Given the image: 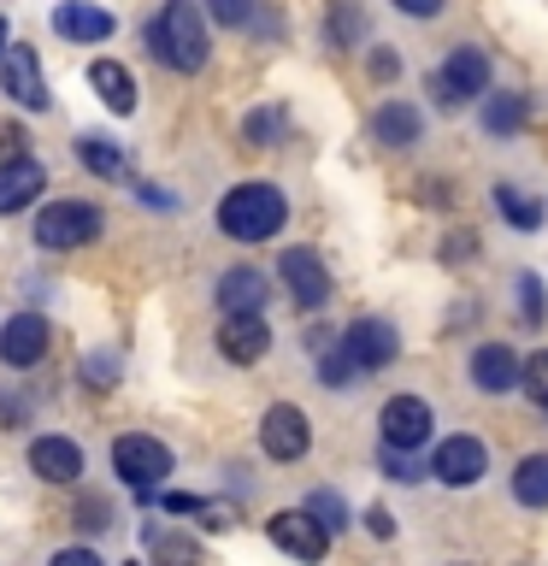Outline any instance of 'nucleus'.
<instances>
[{
  "mask_svg": "<svg viewBox=\"0 0 548 566\" xmlns=\"http://www.w3.org/2000/svg\"><path fill=\"white\" fill-rule=\"evenodd\" d=\"M396 71H401V60H396L389 48H378V53H371V77H378V83H389Z\"/></svg>",
  "mask_w": 548,
  "mask_h": 566,
  "instance_id": "nucleus-41",
  "label": "nucleus"
},
{
  "mask_svg": "<svg viewBox=\"0 0 548 566\" xmlns=\"http://www.w3.org/2000/svg\"><path fill=\"white\" fill-rule=\"evenodd\" d=\"M113 472H118L136 495H154V490L171 478V449H166L159 437L130 431V437H118V442H113Z\"/></svg>",
  "mask_w": 548,
  "mask_h": 566,
  "instance_id": "nucleus-4",
  "label": "nucleus"
},
{
  "mask_svg": "<svg viewBox=\"0 0 548 566\" xmlns=\"http://www.w3.org/2000/svg\"><path fill=\"white\" fill-rule=\"evenodd\" d=\"M148 543H154V566H201V548L177 537V531H148Z\"/></svg>",
  "mask_w": 548,
  "mask_h": 566,
  "instance_id": "nucleus-28",
  "label": "nucleus"
},
{
  "mask_svg": "<svg viewBox=\"0 0 548 566\" xmlns=\"http://www.w3.org/2000/svg\"><path fill=\"white\" fill-rule=\"evenodd\" d=\"M77 159L95 177H124V154H118V142H106V136H83L77 142Z\"/></svg>",
  "mask_w": 548,
  "mask_h": 566,
  "instance_id": "nucleus-26",
  "label": "nucleus"
},
{
  "mask_svg": "<svg viewBox=\"0 0 548 566\" xmlns=\"http://www.w3.org/2000/svg\"><path fill=\"white\" fill-rule=\"evenodd\" d=\"M396 12H407V18H436L442 0H396Z\"/></svg>",
  "mask_w": 548,
  "mask_h": 566,
  "instance_id": "nucleus-42",
  "label": "nucleus"
},
{
  "mask_svg": "<svg viewBox=\"0 0 548 566\" xmlns=\"http://www.w3.org/2000/svg\"><path fill=\"white\" fill-rule=\"evenodd\" d=\"M513 502L530 507V513H542V507H548V449L525 454L519 467H513Z\"/></svg>",
  "mask_w": 548,
  "mask_h": 566,
  "instance_id": "nucleus-24",
  "label": "nucleus"
},
{
  "mask_svg": "<svg viewBox=\"0 0 548 566\" xmlns=\"http://www.w3.org/2000/svg\"><path fill=\"white\" fill-rule=\"evenodd\" d=\"M130 566H141V560H130Z\"/></svg>",
  "mask_w": 548,
  "mask_h": 566,
  "instance_id": "nucleus-44",
  "label": "nucleus"
},
{
  "mask_svg": "<svg viewBox=\"0 0 548 566\" xmlns=\"http://www.w3.org/2000/svg\"><path fill=\"white\" fill-rule=\"evenodd\" d=\"M53 30L65 35V42H106V35H113V12L106 7H95V0H60V7H53Z\"/></svg>",
  "mask_w": 548,
  "mask_h": 566,
  "instance_id": "nucleus-18",
  "label": "nucleus"
},
{
  "mask_svg": "<svg viewBox=\"0 0 548 566\" xmlns=\"http://www.w3.org/2000/svg\"><path fill=\"white\" fill-rule=\"evenodd\" d=\"M449 237H454V242H442V260H449V265H460V260H472V254H477L472 230H449Z\"/></svg>",
  "mask_w": 548,
  "mask_h": 566,
  "instance_id": "nucleus-36",
  "label": "nucleus"
},
{
  "mask_svg": "<svg viewBox=\"0 0 548 566\" xmlns=\"http://www.w3.org/2000/svg\"><path fill=\"white\" fill-rule=\"evenodd\" d=\"M265 301H272V283H265V272H254V265H230V272L219 277V307H224V318L265 313Z\"/></svg>",
  "mask_w": 548,
  "mask_h": 566,
  "instance_id": "nucleus-19",
  "label": "nucleus"
},
{
  "mask_svg": "<svg viewBox=\"0 0 548 566\" xmlns=\"http://www.w3.org/2000/svg\"><path fill=\"white\" fill-rule=\"evenodd\" d=\"M318 384H325V389H348V384H360V371H354V360L342 354V343H330L325 354H318Z\"/></svg>",
  "mask_w": 548,
  "mask_h": 566,
  "instance_id": "nucleus-30",
  "label": "nucleus"
},
{
  "mask_svg": "<svg viewBox=\"0 0 548 566\" xmlns=\"http://www.w3.org/2000/svg\"><path fill=\"white\" fill-rule=\"evenodd\" d=\"M24 130H18V124H0V166H7V159H24Z\"/></svg>",
  "mask_w": 548,
  "mask_h": 566,
  "instance_id": "nucleus-37",
  "label": "nucleus"
},
{
  "mask_svg": "<svg viewBox=\"0 0 548 566\" xmlns=\"http://www.w3.org/2000/svg\"><path fill=\"white\" fill-rule=\"evenodd\" d=\"M371 136H378L383 148L407 154V148H419V142H424V113L413 101H383L378 113H371Z\"/></svg>",
  "mask_w": 548,
  "mask_h": 566,
  "instance_id": "nucleus-16",
  "label": "nucleus"
},
{
  "mask_svg": "<svg viewBox=\"0 0 548 566\" xmlns=\"http://www.w3.org/2000/svg\"><path fill=\"white\" fill-rule=\"evenodd\" d=\"M0 95H12L18 106L42 113L48 106V83H42V65H35V48H7L0 53Z\"/></svg>",
  "mask_w": 548,
  "mask_h": 566,
  "instance_id": "nucleus-14",
  "label": "nucleus"
},
{
  "mask_svg": "<svg viewBox=\"0 0 548 566\" xmlns=\"http://www.w3.org/2000/svg\"><path fill=\"white\" fill-rule=\"evenodd\" d=\"M301 507H307L313 520L330 531V537H336V531H348V520H354V513H348V502H342L336 490H307V502H301Z\"/></svg>",
  "mask_w": 548,
  "mask_h": 566,
  "instance_id": "nucleus-27",
  "label": "nucleus"
},
{
  "mask_svg": "<svg viewBox=\"0 0 548 566\" xmlns=\"http://www.w3.org/2000/svg\"><path fill=\"white\" fill-rule=\"evenodd\" d=\"M513 295H519V318H525V325H542V318H548V283L537 272L513 277Z\"/></svg>",
  "mask_w": 548,
  "mask_h": 566,
  "instance_id": "nucleus-29",
  "label": "nucleus"
},
{
  "mask_svg": "<svg viewBox=\"0 0 548 566\" xmlns=\"http://www.w3.org/2000/svg\"><path fill=\"white\" fill-rule=\"evenodd\" d=\"M148 48H154V60L171 65V71H201L207 48H212L201 7H194V0H166L148 24Z\"/></svg>",
  "mask_w": 548,
  "mask_h": 566,
  "instance_id": "nucleus-1",
  "label": "nucleus"
},
{
  "mask_svg": "<svg viewBox=\"0 0 548 566\" xmlns=\"http://www.w3.org/2000/svg\"><path fill=\"white\" fill-rule=\"evenodd\" d=\"M30 472L48 484H77L83 478V449L71 437H35L30 442Z\"/></svg>",
  "mask_w": 548,
  "mask_h": 566,
  "instance_id": "nucleus-17",
  "label": "nucleus"
},
{
  "mask_svg": "<svg viewBox=\"0 0 548 566\" xmlns=\"http://www.w3.org/2000/svg\"><path fill=\"white\" fill-rule=\"evenodd\" d=\"M277 277H283V290H289V301L301 313H318L330 301V272H325V260L313 254V248H283V260H277Z\"/></svg>",
  "mask_w": 548,
  "mask_h": 566,
  "instance_id": "nucleus-10",
  "label": "nucleus"
},
{
  "mask_svg": "<svg viewBox=\"0 0 548 566\" xmlns=\"http://www.w3.org/2000/svg\"><path fill=\"white\" fill-rule=\"evenodd\" d=\"M519 389H525V396H530V401H537L542 413H548V348H537V354L525 360V378H519Z\"/></svg>",
  "mask_w": 548,
  "mask_h": 566,
  "instance_id": "nucleus-32",
  "label": "nucleus"
},
{
  "mask_svg": "<svg viewBox=\"0 0 548 566\" xmlns=\"http://www.w3.org/2000/svg\"><path fill=\"white\" fill-rule=\"evenodd\" d=\"M378 467H383V478H396V484H419V478H424V467L407 449H383Z\"/></svg>",
  "mask_w": 548,
  "mask_h": 566,
  "instance_id": "nucleus-34",
  "label": "nucleus"
},
{
  "mask_svg": "<svg viewBox=\"0 0 548 566\" xmlns=\"http://www.w3.org/2000/svg\"><path fill=\"white\" fill-rule=\"evenodd\" d=\"M378 431H383V449H407V454H419L424 442H431V431H436V413H431V401H424V396L401 389V396H389V401H383Z\"/></svg>",
  "mask_w": 548,
  "mask_h": 566,
  "instance_id": "nucleus-6",
  "label": "nucleus"
},
{
  "mask_svg": "<svg viewBox=\"0 0 548 566\" xmlns=\"http://www.w3.org/2000/svg\"><path fill=\"white\" fill-rule=\"evenodd\" d=\"M325 35H330V48H354V42H360V35H366V12L354 7V0H330Z\"/></svg>",
  "mask_w": 548,
  "mask_h": 566,
  "instance_id": "nucleus-25",
  "label": "nucleus"
},
{
  "mask_svg": "<svg viewBox=\"0 0 548 566\" xmlns=\"http://www.w3.org/2000/svg\"><path fill=\"white\" fill-rule=\"evenodd\" d=\"M48 318L42 313H12L7 325H0V360L18 366V371H30L35 360H48Z\"/></svg>",
  "mask_w": 548,
  "mask_h": 566,
  "instance_id": "nucleus-15",
  "label": "nucleus"
},
{
  "mask_svg": "<svg viewBox=\"0 0 548 566\" xmlns=\"http://www.w3.org/2000/svg\"><path fill=\"white\" fill-rule=\"evenodd\" d=\"M283 219H289V201L277 184H236L219 201V230L230 242H272Z\"/></svg>",
  "mask_w": 548,
  "mask_h": 566,
  "instance_id": "nucleus-2",
  "label": "nucleus"
},
{
  "mask_svg": "<svg viewBox=\"0 0 548 566\" xmlns=\"http://www.w3.org/2000/svg\"><path fill=\"white\" fill-rule=\"evenodd\" d=\"M525 118H530V101H525V95H513V88H502V95H489V101H484V113H477V124H484V136H495V142L519 136V130H525Z\"/></svg>",
  "mask_w": 548,
  "mask_h": 566,
  "instance_id": "nucleus-22",
  "label": "nucleus"
},
{
  "mask_svg": "<svg viewBox=\"0 0 548 566\" xmlns=\"http://www.w3.org/2000/svg\"><path fill=\"white\" fill-rule=\"evenodd\" d=\"M265 537H272L289 560H301V566H318V560L330 555V531L318 525L307 507H283V513H272V520H265Z\"/></svg>",
  "mask_w": 548,
  "mask_h": 566,
  "instance_id": "nucleus-8",
  "label": "nucleus"
},
{
  "mask_svg": "<svg viewBox=\"0 0 548 566\" xmlns=\"http://www.w3.org/2000/svg\"><path fill=\"white\" fill-rule=\"evenodd\" d=\"M260 449L265 460H277V467H289V460H301L313 449V424L301 407L289 401H277V407H265V419H260Z\"/></svg>",
  "mask_w": 548,
  "mask_h": 566,
  "instance_id": "nucleus-11",
  "label": "nucleus"
},
{
  "mask_svg": "<svg viewBox=\"0 0 548 566\" xmlns=\"http://www.w3.org/2000/svg\"><path fill=\"white\" fill-rule=\"evenodd\" d=\"M242 136L254 142V148H272V142L283 136V113L277 106H254V113L242 118Z\"/></svg>",
  "mask_w": 548,
  "mask_h": 566,
  "instance_id": "nucleus-31",
  "label": "nucleus"
},
{
  "mask_svg": "<svg viewBox=\"0 0 548 566\" xmlns=\"http://www.w3.org/2000/svg\"><path fill=\"white\" fill-rule=\"evenodd\" d=\"M88 88L106 101V113H118V118L136 113V77L118 60H95V65H88Z\"/></svg>",
  "mask_w": 548,
  "mask_h": 566,
  "instance_id": "nucleus-21",
  "label": "nucleus"
},
{
  "mask_svg": "<svg viewBox=\"0 0 548 566\" xmlns=\"http://www.w3.org/2000/svg\"><path fill=\"white\" fill-rule=\"evenodd\" d=\"M12 48V35H7V18H0V53H7Z\"/></svg>",
  "mask_w": 548,
  "mask_h": 566,
  "instance_id": "nucleus-43",
  "label": "nucleus"
},
{
  "mask_svg": "<svg viewBox=\"0 0 548 566\" xmlns=\"http://www.w3.org/2000/svg\"><path fill=\"white\" fill-rule=\"evenodd\" d=\"M342 343V354L354 360V371L360 378H371V371H389L401 360V331L389 325V318H354V325L336 336Z\"/></svg>",
  "mask_w": 548,
  "mask_h": 566,
  "instance_id": "nucleus-5",
  "label": "nucleus"
},
{
  "mask_svg": "<svg viewBox=\"0 0 548 566\" xmlns=\"http://www.w3.org/2000/svg\"><path fill=\"white\" fill-rule=\"evenodd\" d=\"M489 201H495V212H502L513 230H542V219H548V201L525 195L519 184H495V189H489Z\"/></svg>",
  "mask_w": 548,
  "mask_h": 566,
  "instance_id": "nucleus-23",
  "label": "nucleus"
},
{
  "mask_svg": "<svg viewBox=\"0 0 548 566\" xmlns=\"http://www.w3.org/2000/svg\"><path fill=\"white\" fill-rule=\"evenodd\" d=\"M366 531H371L378 543H389V537H396V520H389V507H366Z\"/></svg>",
  "mask_w": 548,
  "mask_h": 566,
  "instance_id": "nucleus-39",
  "label": "nucleus"
},
{
  "mask_svg": "<svg viewBox=\"0 0 548 566\" xmlns=\"http://www.w3.org/2000/svg\"><path fill=\"white\" fill-rule=\"evenodd\" d=\"M219 354L230 366H260L265 354H272V325H265V313H236L219 325Z\"/></svg>",
  "mask_w": 548,
  "mask_h": 566,
  "instance_id": "nucleus-13",
  "label": "nucleus"
},
{
  "mask_svg": "<svg viewBox=\"0 0 548 566\" xmlns=\"http://www.w3.org/2000/svg\"><path fill=\"white\" fill-rule=\"evenodd\" d=\"M48 566H106V560L95 555V548H60V555H53Z\"/></svg>",
  "mask_w": 548,
  "mask_h": 566,
  "instance_id": "nucleus-40",
  "label": "nucleus"
},
{
  "mask_svg": "<svg viewBox=\"0 0 548 566\" xmlns=\"http://www.w3.org/2000/svg\"><path fill=\"white\" fill-rule=\"evenodd\" d=\"M466 378L477 396H513L525 378V360L513 354V343H477L472 360H466Z\"/></svg>",
  "mask_w": 548,
  "mask_h": 566,
  "instance_id": "nucleus-12",
  "label": "nucleus"
},
{
  "mask_svg": "<svg viewBox=\"0 0 548 566\" xmlns=\"http://www.w3.org/2000/svg\"><path fill=\"white\" fill-rule=\"evenodd\" d=\"M254 7H260V0H207L212 24H224V30H242V24H254Z\"/></svg>",
  "mask_w": 548,
  "mask_h": 566,
  "instance_id": "nucleus-33",
  "label": "nucleus"
},
{
  "mask_svg": "<svg viewBox=\"0 0 548 566\" xmlns=\"http://www.w3.org/2000/svg\"><path fill=\"white\" fill-rule=\"evenodd\" d=\"M77 525L83 531H106V525H113V507H106V502H83L77 507Z\"/></svg>",
  "mask_w": 548,
  "mask_h": 566,
  "instance_id": "nucleus-38",
  "label": "nucleus"
},
{
  "mask_svg": "<svg viewBox=\"0 0 548 566\" xmlns=\"http://www.w3.org/2000/svg\"><path fill=\"white\" fill-rule=\"evenodd\" d=\"M489 95V53L484 48H449V60L431 71V101L442 113H460V106Z\"/></svg>",
  "mask_w": 548,
  "mask_h": 566,
  "instance_id": "nucleus-3",
  "label": "nucleus"
},
{
  "mask_svg": "<svg viewBox=\"0 0 548 566\" xmlns=\"http://www.w3.org/2000/svg\"><path fill=\"white\" fill-rule=\"evenodd\" d=\"M101 237V212L88 201H48L35 212V242L42 248H83Z\"/></svg>",
  "mask_w": 548,
  "mask_h": 566,
  "instance_id": "nucleus-9",
  "label": "nucleus"
},
{
  "mask_svg": "<svg viewBox=\"0 0 548 566\" xmlns=\"http://www.w3.org/2000/svg\"><path fill=\"white\" fill-rule=\"evenodd\" d=\"M48 189V171H42V159H7V166H0V219H7V212H24L35 195Z\"/></svg>",
  "mask_w": 548,
  "mask_h": 566,
  "instance_id": "nucleus-20",
  "label": "nucleus"
},
{
  "mask_svg": "<svg viewBox=\"0 0 548 566\" xmlns=\"http://www.w3.org/2000/svg\"><path fill=\"white\" fill-rule=\"evenodd\" d=\"M113 371H118L113 354H88V360H83V384H88V389H113V384H118Z\"/></svg>",
  "mask_w": 548,
  "mask_h": 566,
  "instance_id": "nucleus-35",
  "label": "nucleus"
},
{
  "mask_svg": "<svg viewBox=\"0 0 548 566\" xmlns=\"http://www.w3.org/2000/svg\"><path fill=\"white\" fill-rule=\"evenodd\" d=\"M484 472H489V449H484V437H472V431H449L436 442V454H431V478L436 484H449V490H472V484H484Z\"/></svg>",
  "mask_w": 548,
  "mask_h": 566,
  "instance_id": "nucleus-7",
  "label": "nucleus"
}]
</instances>
